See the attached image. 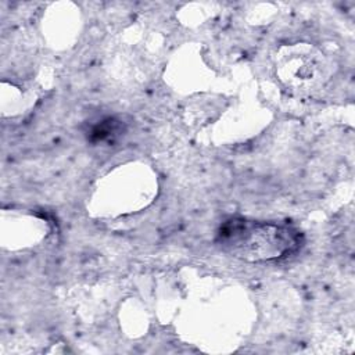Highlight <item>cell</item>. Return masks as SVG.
<instances>
[{"label":"cell","instance_id":"1","mask_svg":"<svg viewBox=\"0 0 355 355\" xmlns=\"http://www.w3.org/2000/svg\"><path fill=\"white\" fill-rule=\"evenodd\" d=\"M214 241L233 259L269 263L295 255L304 247L305 239L304 233L290 222L230 216L220 222Z\"/></svg>","mask_w":355,"mask_h":355},{"label":"cell","instance_id":"2","mask_svg":"<svg viewBox=\"0 0 355 355\" xmlns=\"http://www.w3.org/2000/svg\"><path fill=\"white\" fill-rule=\"evenodd\" d=\"M273 72L277 82L297 96L320 92L330 78L326 55L309 43L280 46L273 55Z\"/></svg>","mask_w":355,"mask_h":355},{"label":"cell","instance_id":"3","mask_svg":"<svg viewBox=\"0 0 355 355\" xmlns=\"http://www.w3.org/2000/svg\"><path fill=\"white\" fill-rule=\"evenodd\" d=\"M125 132V123L116 116H101L100 119L89 123L85 135L87 141L93 144L115 143Z\"/></svg>","mask_w":355,"mask_h":355}]
</instances>
